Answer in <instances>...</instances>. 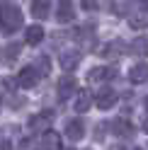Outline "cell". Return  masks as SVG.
Returning <instances> with one entry per match:
<instances>
[{"label": "cell", "instance_id": "cell-1", "mask_svg": "<svg viewBox=\"0 0 148 150\" xmlns=\"http://www.w3.org/2000/svg\"><path fill=\"white\" fill-rule=\"evenodd\" d=\"M0 27L5 32H17L22 27V10L12 3H0Z\"/></svg>", "mask_w": 148, "mask_h": 150}, {"label": "cell", "instance_id": "cell-2", "mask_svg": "<svg viewBox=\"0 0 148 150\" xmlns=\"http://www.w3.org/2000/svg\"><path fill=\"white\" fill-rule=\"evenodd\" d=\"M39 78H41V73L36 70V65H27V68H22L20 75H17V87L32 90L36 82H39Z\"/></svg>", "mask_w": 148, "mask_h": 150}, {"label": "cell", "instance_id": "cell-3", "mask_svg": "<svg viewBox=\"0 0 148 150\" xmlns=\"http://www.w3.org/2000/svg\"><path fill=\"white\" fill-rule=\"evenodd\" d=\"M119 75V70L114 65H100V68H92L88 73V80L90 82H107V80H114Z\"/></svg>", "mask_w": 148, "mask_h": 150}, {"label": "cell", "instance_id": "cell-4", "mask_svg": "<svg viewBox=\"0 0 148 150\" xmlns=\"http://www.w3.org/2000/svg\"><path fill=\"white\" fill-rule=\"evenodd\" d=\"M80 58H83V53H80L78 49H66V51H61L58 63H61V68L68 73V70H75V68H78Z\"/></svg>", "mask_w": 148, "mask_h": 150}, {"label": "cell", "instance_id": "cell-5", "mask_svg": "<svg viewBox=\"0 0 148 150\" xmlns=\"http://www.w3.org/2000/svg\"><path fill=\"white\" fill-rule=\"evenodd\" d=\"M56 17L61 24H68L75 20V7H73V0H58L56 5Z\"/></svg>", "mask_w": 148, "mask_h": 150}, {"label": "cell", "instance_id": "cell-6", "mask_svg": "<svg viewBox=\"0 0 148 150\" xmlns=\"http://www.w3.org/2000/svg\"><path fill=\"white\" fill-rule=\"evenodd\" d=\"M95 104H97V109H102V111L112 109V107L117 104V92H114L112 87L100 90V92H97V97H95Z\"/></svg>", "mask_w": 148, "mask_h": 150}, {"label": "cell", "instance_id": "cell-7", "mask_svg": "<svg viewBox=\"0 0 148 150\" xmlns=\"http://www.w3.org/2000/svg\"><path fill=\"white\" fill-rule=\"evenodd\" d=\"M109 131H112L114 136H119V138H131L136 133L131 121H126V119H114L112 124H109Z\"/></svg>", "mask_w": 148, "mask_h": 150}, {"label": "cell", "instance_id": "cell-8", "mask_svg": "<svg viewBox=\"0 0 148 150\" xmlns=\"http://www.w3.org/2000/svg\"><path fill=\"white\" fill-rule=\"evenodd\" d=\"M63 133H66L68 140H80L83 133H85V124H83L80 119H68V121H66V128H63Z\"/></svg>", "mask_w": 148, "mask_h": 150}, {"label": "cell", "instance_id": "cell-9", "mask_svg": "<svg viewBox=\"0 0 148 150\" xmlns=\"http://www.w3.org/2000/svg\"><path fill=\"white\" fill-rule=\"evenodd\" d=\"M41 150H63V143H61V136L56 131H44L41 133Z\"/></svg>", "mask_w": 148, "mask_h": 150}, {"label": "cell", "instance_id": "cell-10", "mask_svg": "<svg viewBox=\"0 0 148 150\" xmlns=\"http://www.w3.org/2000/svg\"><path fill=\"white\" fill-rule=\"evenodd\" d=\"M92 102H95V97H92L88 90H80L78 95H75V102H73V109H75L78 114H85V111L92 107Z\"/></svg>", "mask_w": 148, "mask_h": 150}, {"label": "cell", "instance_id": "cell-11", "mask_svg": "<svg viewBox=\"0 0 148 150\" xmlns=\"http://www.w3.org/2000/svg\"><path fill=\"white\" fill-rule=\"evenodd\" d=\"M75 78L73 75H63V78L58 80V99H68L73 92H75Z\"/></svg>", "mask_w": 148, "mask_h": 150}, {"label": "cell", "instance_id": "cell-12", "mask_svg": "<svg viewBox=\"0 0 148 150\" xmlns=\"http://www.w3.org/2000/svg\"><path fill=\"white\" fill-rule=\"evenodd\" d=\"M129 80L134 85H143L148 82V63H136L131 70H129Z\"/></svg>", "mask_w": 148, "mask_h": 150}, {"label": "cell", "instance_id": "cell-13", "mask_svg": "<svg viewBox=\"0 0 148 150\" xmlns=\"http://www.w3.org/2000/svg\"><path fill=\"white\" fill-rule=\"evenodd\" d=\"M49 126H51V111H41V114H34L32 119H29V128L32 131H49Z\"/></svg>", "mask_w": 148, "mask_h": 150}, {"label": "cell", "instance_id": "cell-14", "mask_svg": "<svg viewBox=\"0 0 148 150\" xmlns=\"http://www.w3.org/2000/svg\"><path fill=\"white\" fill-rule=\"evenodd\" d=\"M51 12V0H32V15L36 20H46Z\"/></svg>", "mask_w": 148, "mask_h": 150}, {"label": "cell", "instance_id": "cell-15", "mask_svg": "<svg viewBox=\"0 0 148 150\" xmlns=\"http://www.w3.org/2000/svg\"><path fill=\"white\" fill-rule=\"evenodd\" d=\"M41 39H44V27H41V24H32L29 29L24 32V41L29 44V46L41 44Z\"/></svg>", "mask_w": 148, "mask_h": 150}, {"label": "cell", "instance_id": "cell-16", "mask_svg": "<svg viewBox=\"0 0 148 150\" xmlns=\"http://www.w3.org/2000/svg\"><path fill=\"white\" fill-rule=\"evenodd\" d=\"M124 51H126L124 41H112V44H107V46H105V49L100 51V53H102L105 58H117V56H122Z\"/></svg>", "mask_w": 148, "mask_h": 150}, {"label": "cell", "instance_id": "cell-17", "mask_svg": "<svg viewBox=\"0 0 148 150\" xmlns=\"http://www.w3.org/2000/svg\"><path fill=\"white\" fill-rule=\"evenodd\" d=\"M131 51L136 56H141V58H146V56H148V34L136 36V39L131 41Z\"/></svg>", "mask_w": 148, "mask_h": 150}, {"label": "cell", "instance_id": "cell-18", "mask_svg": "<svg viewBox=\"0 0 148 150\" xmlns=\"http://www.w3.org/2000/svg\"><path fill=\"white\" fill-rule=\"evenodd\" d=\"M20 49H22L20 44H10V46H5V49L0 51V58H3V61H15L17 56H20Z\"/></svg>", "mask_w": 148, "mask_h": 150}, {"label": "cell", "instance_id": "cell-19", "mask_svg": "<svg viewBox=\"0 0 148 150\" xmlns=\"http://www.w3.org/2000/svg\"><path fill=\"white\" fill-rule=\"evenodd\" d=\"M36 70H39L41 75H49V70H51L49 58H39V61H36Z\"/></svg>", "mask_w": 148, "mask_h": 150}, {"label": "cell", "instance_id": "cell-20", "mask_svg": "<svg viewBox=\"0 0 148 150\" xmlns=\"http://www.w3.org/2000/svg\"><path fill=\"white\" fill-rule=\"evenodd\" d=\"M131 27H134V29H143L146 20H143V17H131Z\"/></svg>", "mask_w": 148, "mask_h": 150}, {"label": "cell", "instance_id": "cell-21", "mask_svg": "<svg viewBox=\"0 0 148 150\" xmlns=\"http://www.w3.org/2000/svg\"><path fill=\"white\" fill-rule=\"evenodd\" d=\"M83 10H97V0H80Z\"/></svg>", "mask_w": 148, "mask_h": 150}, {"label": "cell", "instance_id": "cell-22", "mask_svg": "<svg viewBox=\"0 0 148 150\" xmlns=\"http://www.w3.org/2000/svg\"><path fill=\"white\" fill-rule=\"evenodd\" d=\"M0 150H12V145H10V140H0Z\"/></svg>", "mask_w": 148, "mask_h": 150}, {"label": "cell", "instance_id": "cell-23", "mask_svg": "<svg viewBox=\"0 0 148 150\" xmlns=\"http://www.w3.org/2000/svg\"><path fill=\"white\" fill-rule=\"evenodd\" d=\"M107 150H126V148H124V145H119V143H117V145H109Z\"/></svg>", "mask_w": 148, "mask_h": 150}, {"label": "cell", "instance_id": "cell-24", "mask_svg": "<svg viewBox=\"0 0 148 150\" xmlns=\"http://www.w3.org/2000/svg\"><path fill=\"white\" fill-rule=\"evenodd\" d=\"M143 131L148 133V114H146V119H143Z\"/></svg>", "mask_w": 148, "mask_h": 150}, {"label": "cell", "instance_id": "cell-25", "mask_svg": "<svg viewBox=\"0 0 148 150\" xmlns=\"http://www.w3.org/2000/svg\"><path fill=\"white\" fill-rule=\"evenodd\" d=\"M138 3H141V5L146 7V10H148V0H138Z\"/></svg>", "mask_w": 148, "mask_h": 150}, {"label": "cell", "instance_id": "cell-26", "mask_svg": "<svg viewBox=\"0 0 148 150\" xmlns=\"http://www.w3.org/2000/svg\"><path fill=\"white\" fill-rule=\"evenodd\" d=\"M0 107H3V99H0Z\"/></svg>", "mask_w": 148, "mask_h": 150}, {"label": "cell", "instance_id": "cell-27", "mask_svg": "<svg viewBox=\"0 0 148 150\" xmlns=\"http://www.w3.org/2000/svg\"><path fill=\"white\" fill-rule=\"evenodd\" d=\"M134 150H141V148H134Z\"/></svg>", "mask_w": 148, "mask_h": 150}]
</instances>
